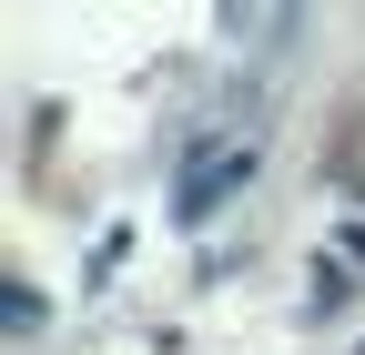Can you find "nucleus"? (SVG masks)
Segmentation results:
<instances>
[{
    "instance_id": "1",
    "label": "nucleus",
    "mask_w": 365,
    "mask_h": 355,
    "mask_svg": "<svg viewBox=\"0 0 365 355\" xmlns=\"http://www.w3.org/2000/svg\"><path fill=\"white\" fill-rule=\"evenodd\" d=\"M244 183V153H223V163H193V173H182V213H203L213 193H234Z\"/></svg>"
}]
</instances>
